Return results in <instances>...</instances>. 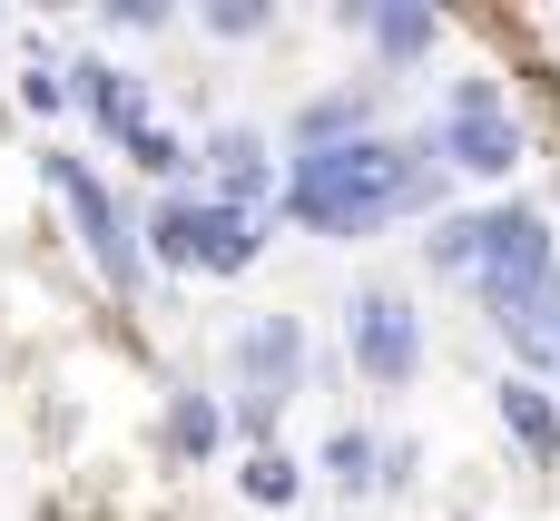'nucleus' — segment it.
I'll return each instance as SVG.
<instances>
[{
  "label": "nucleus",
  "instance_id": "nucleus-1",
  "mask_svg": "<svg viewBox=\"0 0 560 521\" xmlns=\"http://www.w3.org/2000/svg\"><path fill=\"white\" fill-rule=\"evenodd\" d=\"M443 167L423 158V138H394V128H374V138H345V148H305V158H285V177H276V217L285 227H305V236H325V246H364V236H384L394 217H443Z\"/></svg>",
  "mask_w": 560,
  "mask_h": 521
},
{
  "label": "nucleus",
  "instance_id": "nucleus-2",
  "mask_svg": "<svg viewBox=\"0 0 560 521\" xmlns=\"http://www.w3.org/2000/svg\"><path fill=\"white\" fill-rule=\"evenodd\" d=\"M138 256L167 266V276H217V286H226V276H256V266H266V217L177 187V197H158V207L138 217Z\"/></svg>",
  "mask_w": 560,
  "mask_h": 521
},
{
  "label": "nucleus",
  "instance_id": "nucleus-3",
  "mask_svg": "<svg viewBox=\"0 0 560 521\" xmlns=\"http://www.w3.org/2000/svg\"><path fill=\"white\" fill-rule=\"evenodd\" d=\"M39 187L59 197V217H69L89 276H98L118 305H138V296H148V256H138V217L118 207V187H108L79 148H39Z\"/></svg>",
  "mask_w": 560,
  "mask_h": 521
},
{
  "label": "nucleus",
  "instance_id": "nucleus-4",
  "mask_svg": "<svg viewBox=\"0 0 560 521\" xmlns=\"http://www.w3.org/2000/svg\"><path fill=\"white\" fill-rule=\"evenodd\" d=\"M423 158H433L443 177H482V187H502V177L532 158V128H522L512 89L472 69V79L443 89V108H433V128H423Z\"/></svg>",
  "mask_w": 560,
  "mask_h": 521
},
{
  "label": "nucleus",
  "instance_id": "nucleus-5",
  "mask_svg": "<svg viewBox=\"0 0 560 521\" xmlns=\"http://www.w3.org/2000/svg\"><path fill=\"white\" fill-rule=\"evenodd\" d=\"M345 364L374 384V394H404L423 374V305L404 286H354L345 296Z\"/></svg>",
  "mask_w": 560,
  "mask_h": 521
},
{
  "label": "nucleus",
  "instance_id": "nucleus-6",
  "mask_svg": "<svg viewBox=\"0 0 560 521\" xmlns=\"http://www.w3.org/2000/svg\"><path fill=\"white\" fill-rule=\"evenodd\" d=\"M226 374H236V394H256V404H295L305 394V374H315V345H305V315H285V305H266V315H246L236 335H226Z\"/></svg>",
  "mask_w": 560,
  "mask_h": 521
},
{
  "label": "nucleus",
  "instance_id": "nucleus-7",
  "mask_svg": "<svg viewBox=\"0 0 560 521\" xmlns=\"http://www.w3.org/2000/svg\"><path fill=\"white\" fill-rule=\"evenodd\" d=\"M197 197H217V207H246V217H276V177H285V158H276V138L266 128H207L197 138Z\"/></svg>",
  "mask_w": 560,
  "mask_h": 521
},
{
  "label": "nucleus",
  "instance_id": "nucleus-8",
  "mask_svg": "<svg viewBox=\"0 0 560 521\" xmlns=\"http://www.w3.org/2000/svg\"><path fill=\"white\" fill-rule=\"evenodd\" d=\"M59 79H69V108L108 138V148H128L148 118H158V99H148V79L128 69V59H98V49H79V59H59Z\"/></svg>",
  "mask_w": 560,
  "mask_h": 521
},
{
  "label": "nucleus",
  "instance_id": "nucleus-9",
  "mask_svg": "<svg viewBox=\"0 0 560 521\" xmlns=\"http://www.w3.org/2000/svg\"><path fill=\"white\" fill-rule=\"evenodd\" d=\"M335 20L374 49L384 79H404V69H423V59L443 49V10H423V0H345Z\"/></svg>",
  "mask_w": 560,
  "mask_h": 521
},
{
  "label": "nucleus",
  "instance_id": "nucleus-10",
  "mask_svg": "<svg viewBox=\"0 0 560 521\" xmlns=\"http://www.w3.org/2000/svg\"><path fill=\"white\" fill-rule=\"evenodd\" d=\"M158 453H167L177 473H207V463L226 453V394L167 384V394H158Z\"/></svg>",
  "mask_w": 560,
  "mask_h": 521
},
{
  "label": "nucleus",
  "instance_id": "nucleus-11",
  "mask_svg": "<svg viewBox=\"0 0 560 521\" xmlns=\"http://www.w3.org/2000/svg\"><path fill=\"white\" fill-rule=\"evenodd\" d=\"M374 128H384V89H315V99H295V118H285V158L345 148V138H374Z\"/></svg>",
  "mask_w": 560,
  "mask_h": 521
},
{
  "label": "nucleus",
  "instance_id": "nucleus-12",
  "mask_svg": "<svg viewBox=\"0 0 560 521\" xmlns=\"http://www.w3.org/2000/svg\"><path fill=\"white\" fill-rule=\"evenodd\" d=\"M492 414H502V433H512V453H522L532 473H560V394L551 384L502 374V384H492Z\"/></svg>",
  "mask_w": 560,
  "mask_h": 521
},
{
  "label": "nucleus",
  "instance_id": "nucleus-13",
  "mask_svg": "<svg viewBox=\"0 0 560 521\" xmlns=\"http://www.w3.org/2000/svg\"><path fill=\"white\" fill-rule=\"evenodd\" d=\"M315 473H325L345 502H374V483H384V433L335 424V433H325V453H315Z\"/></svg>",
  "mask_w": 560,
  "mask_h": 521
},
{
  "label": "nucleus",
  "instance_id": "nucleus-14",
  "mask_svg": "<svg viewBox=\"0 0 560 521\" xmlns=\"http://www.w3.org/2000/svg\"><path fill=\"white\" fill-rule=\"evenodd\" d=\"M10 108H20V118H59V108H69V79H59V49H49L39 30L20 39V79H10Z\"/></svg>",
  "mask_w": 560,
  "mask_h": 521
},
{
  "label": "nucleus",
  "instance_id": "nucleus-15",
  "mask_svg": "<svg viewBox=\"0 0 560 521\" xmlns=\"http://www.w3.org/2000/svg\"><path fill=\"white\" fill-rule=\"evenodd\" d=\"M236 493H246L256 512H295V502H305V463H295L285 443H266V453L236 463Z\"/></svg>",
  "mask_w": 560,
  "mask_h": 521
},
{
  "label": "nucleus",
  "instance_id": "nucleus-16",
  "mask_svg": "<svg viewBox=\"0 0 560 521\" xmlns=\"http://www.w3.org/2000/svg\"><path fill=\"white\" fill-rule=\"evenodd\" d=\"M128 167H138V177H158V197H177V187H187V167H197V148H187L167 118H148V128L128 138Z\"/></svg>",
  "mask_w": 560,
  "mask_h": 521
},
{
  "label": "nucleus",
  "instance_id": "nucleus-17",
  "mask_svg": "<svg viewBox=\"0 0 560 521\" xmlns=\"http://www.w3.org/2000/svg\"><path fill=\"white\" fill-rule=\"evenodd\" d=\"M197 30H207V39H266L276 10H266V0H197Z\"/></svg>",
  "mask_w": 560,
  "mask_h": 521
},
{
  "label": "nucleus",
  "instance_id": "nucleus-18",
  "mask_svg": "<svg viewBox=\"0 0 560 521\" xmlns=\"http://www.w3.org/2000/svg\"><path fill=\"white\" fill-rule=\"evenodd\" d=\"M167 20H177L167 0H108V30H128V39H158Z\"/></svg>",
  "mask_w": 560,
  "mask_h": 521
},
{
  "label": "nucleus",
  "instance_id": "nucleus-19",
  "mask_svg": "<svg viewBox=\"0 0 560 521\" xmlns=\"http://www.w3.org/2000/svg\"><path fill=\"white\" fill-rule=\"evenodd\" d=\"M413 473H423V453L394 433V443H384V483H374V493H413Z\"/></svg>",
  "mask_w": 560,
  "mask_h": 521
},
{
  "label": "nucleus",
  "instance_id": "nucleus-20",
  "mask_svg": "<svg viewBox=\"0 0 560 521\" xmlns=\"http://www.w3.org/2000/svg\"><path fill=\"white\" fill-rule=\"evenodd\" d=\"M551 384H560V325H551Z\"/></svg>",
  "mask_w": 560,
  "mask_h": 521
}]
</instances>
